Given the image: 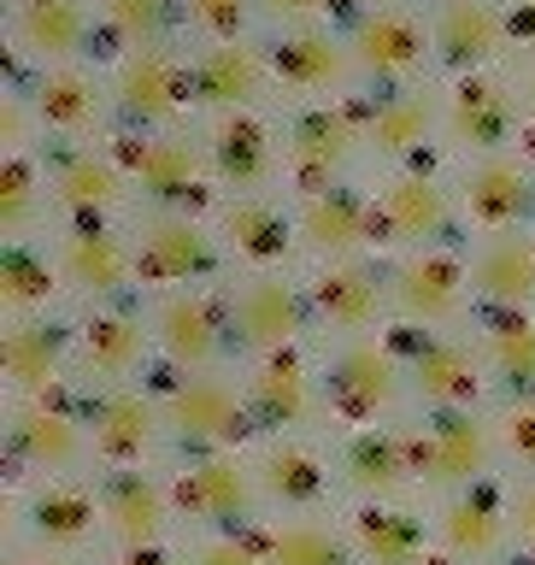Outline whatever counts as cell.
<instances>
[{
  "instance_id": "obj_17",
  "label": "cell",
  "mask_w": 535,
  "mask_h": 565,
  "mask_svg": "<svg viewBox=\"0 0 535 565\" xmlns=\"http://www.w3.org/2000/svg\"><path fill=\"white\" fill-rule=\"evenodd\" d=\"M0 371H7L12 395H47L77 377V330L60 318H12L0 335Z\"/></svg>"
},
{
  "instance_id": "obj_10",
  "label": "cell",
  "mask_w": 535,
  "mask_h": 565,
  "mask_svg": "<svg viewBox=\"0 0 535 565\" xmlns=\"http://www.w3.org/2000/svg\"><path fill=\"white\" fill-rule=\"evenodd\" d=\"M406 383H413V413H453V406H494V383L483 365V348L466 335L413 330L400 342Z\"/></svg>"
},
{
  "instance_id": "obj_8",
  "label": "cell",
  "mask_w": 535,
  "mask_h": 565,
  "mask_svg": "<svg viewBox=\"0 0 535 565\" xmlns=\"http://www.w3.org/2000/svg\"><path fill=\"white\" fill-rule=\"evenodd\" d=\"M88 448H95V471L118 466H159V454H171L165 406H159L153 383H113L88 388Z\"/></svg>"
},
{
  "instance_id": "obj_41",
  "label": "cell",
  "mask_w": 535,
  "mask_h": 565,
  "mask_svg": "<svg viewBox=\"0 0 535 565\" xmlns=\"http://www.w3.org/2000/svg\"><path fill=\"white\" fill-rule=\"evenodd\" d=\"M424 130H430V95L424 88H406V95L383 100L371 113V148L377 153H413Z\"/></svg>"
},
{
  "instance_id": "obj_4",
  "label": "cell",
  "mask_w": 535,
  "mask_h": 565,
  "mask_svg": "<svg viewBox=\"0 0 535 565\" xmlns=\"http://www.w3.org/2000/svg\"><path fill=\"white\" fill-rule=\"evenodd\" d=\"M406 448H413L418 494H453L466 483L506 471L494 406H453V413H406Z\"/></svg>"
},
{
  "instance_id": "obj_43",
  "label": "cell",
  "mask_w": 535,
  "mask_h": 565,
  "mask_svg": "<svg viewBox=\"0 0 535 565\" xmlns=\"http://www.w3.org/2000/svg\"><path fill=\"white\" fill-rule=\"evenodd\" d=\"M60 201L65 206H77V212H95V206H113L118 201V171L106 166V159H95V153H71L65 166H60Z\"/></svg>"
},
{
  "instance_id": "obj_54",
  "label": "cell",
  "mask_w": 535,
  "mask_h": 565,
  "mask_svg": "<svg viewBox=\"0 0 535 565\" xmlns=\"http://www.w3.org/2000/svg\"><path fill=\"white\" fill-rule=\"evenodd\" d=\"M529 106H535V88H529Z\"/></svg>"
},
{
  "instance_id": "obj_20",
  "label": "cell",
  "mask_w": 535,
  "mask_h": 565,
  "mask_svg": "<svg viewBox=\"0 0 535 565\" xmlns=\"http://www.w3.org/2000/svg\"><path fill=\"white\" fill-rule=\"evenodd\" d=\"M395 307L413 330H441L466 307V271L448 254H418L395 271Z\"/></svg>"
},
{
  "instance_id": "obj_55",
  "label": "cell",
  "mask_w": 535,
  "mask_h": 565,
  "mask_svg": "<svg viewBox=\"0 0 535 565\" xmlns=\"http://www.w3.org/2000/svg\"><path fill=\"white\" fill-rule=\"evenodd\" d=\"M501 565H518V559H501Z\"/></svg>"
},
{
  "instance_id": "obj_18",
  "label": "cell",
  "mask_w": 535,
  "mask_h": 565,
  "mask_svg": "<svg viewBox=\"0 0 535 565\" xmlns=\"http://www.w3.org/2000/svg\"><path fill=\"white\" fill-rule=\"evenodd\" d=\"M307 318H312V300H300L295 282H282V277H254L229 295V335H236L242 360L295 348Z\"/></svg>"
},
{
  "instance_id": "obj_21",
  "label": "cell",
  "mask_w": 535,
  "mask_h": 565,
  "mask_svg": "<svg viewBox=\"0 0 535 565\" xmlns=\"http://www.w3.org/2000/svg\"><path fill=\"white\" fill-rule=\"evenodd\" d=\"M254 536L265 547V565H360L342 512H312V519H259Z\"/></svg>"
},
{
  "instance_id": "obj_1",
  "label": "cell",
  "mask_w": 535,
  "mask_h": 565,
  "mask_svg": "<svg viewBox=\"0 0 535 565\" xmlns=\"http://www.w3.org/2000/svg\"><path fill=\"white\" fill-rule=\"evenodd\" d=\"M165 483L183 536H212V530H254L265 512L259 471L247 448H189L165 459Z\"/></svg>"
},
{
  "instance_id": "obj_6",
  "label": "cell",
  "mask_w": 535,
  "mask_h": 565,
  "mask_svg": "<svg viewBox=\"0 0 535 565\" xmlns=\"http://www.w3.org/2000/svg\"><path fill=\"white\" fill-rule=\"evenodd\" d=\"M159 406H165L171 454L189 448H254L259 424L247 406L242 371H171L159 383Z\"/></svg>"
},
{
  "instance_id": "obj_56",
  "label": "cell",
  "mask_w": 535,
  "mask_h": 565,
  "mask_svg": "<svg viewBox=\"0 0 535 565\" xmlns=\"http://www.w3.org/2000/svg\"><path fill=\"white\" fill-rule=\"evenodd\" d=\"M529 565H535V559H529Z\"/></svg>"
},
{
  "instance_id": "obj_3",
  "label": "cell",
  "mask_w": 535,
  "mask_h": 565,
  "mask_svg": "<svg viewBox=\"0 0 535 565\" xmlns=\"http://www.w3.org/2000/svg\"><path fill=\"white\" fill-rule=\"evenodd\" d=\"M83 406H88V383L83 377L47 388V395H12V406H7V454L18 466V483L95 471Z\"/></svg>"
},
{
  "instance_id": "obj_29",
  "label": "cell",
  "mask_w": 535,
  "mask_h": 565,
  "mask_svg": "<svg viewBox=\"0 0 535 565\" xmlns=\"http://www.w3.org/2000/svg\"><path fill=\"white\" fill-rule=\"evenodd\" d=\"M512 118H518V106L512 95L494 77H466L453 95V136L466 141V148H501L512 136Z\"/></svg>"
},
{
  "instance_id": "obj_53",
  "label": "cell",
  "mask_w": 535,
  "mask_h": 565,
  "mask_svg": "<svg viewBox=\"0 0 535 565\" xmlns=\"http://www.w3.org/2000/svg\"><path fill=\"white\" fill-rule=\"evenodd\" d=\"M271 12H307V7H318V0H265Z\"/></svg>"
},
{
  "instance_id": "obj_33",
  "label": "cell",
  "mask_w": 535,
  "mask_h": 565,
  "mask_svg": "<svg viewBox=\"0 0 535 565\" xmlns=\"http://www.w3.org/2000/svg\"><path fill=\"white\" fill-rule=\"evenodd\" d=\"M194 95L206 106H247L259 95V60L242 42L206 47L201 65H194Z\"/></svg>"
},
{
  "instance_id": "obj_14",
  "label": "cell",
  "mask_w": 535,
  "mask_h": 565,
  "mask_svg": "<svg viewBox=\"0 0 535 565\" xmlns=\"http://www.w3.org/2000/svg\"><path fill=\"white\" fill-rule=\"evenodd\" d=\"M330 441H335V471H342L347 501H395V494H418L413 448H406V418L342 430Z\"/></svg>"
},
{
  "instance_id": "obj_11",
  "label": "cell",
  "mask_w": 535,
  "mask_h": 565,
  "mask_svg": "<svg viewBox=\"0 0 535 565\" xmlns=\"http://www.w3.org/2000/svg\"><path fill=\"white\" fill-rule=\"evenodd\" d=\"M242 388H247V406H254L259 436L324 430V365H312L300 353V342L242 360Z\"/></svg>"
},
{
  "instance_id": "obj_32",
  "label": "cell",
  "mask_w": 535,
  "mask_h": 565,
  "mask_svg": "<svg viewBox=\"0 0 535 565\" xmlns=\"http://www.w3.org/2000/svg\"><path fill=\"white\" fill-rule=\"evenodd\" d=\"M466 206H471V218L489 224V230L518 224L524 212H529V183H524V171L506 166V159H489V166H477V171L466 177Z\"/></svg>"
},
{
  "instance_id": "obj_23",
  "label": "cell",
  "mask_w": 535,
  "mask_h": 565,
  "mask_svg": "<svg viewBox=\"0 0 535 565\" xmlns=\"http://www.w3.org/2000/svg\"><path fill=\"white\" fill-rule=\"evenodd\" d=\"M136 265H141V277H153V282H201V277L218 271V247H212V236L201 224L165 212V218L148 224Z\"/></svg>"
},
{
  "instance_id": "obj_50",
  "label": "cell",
  "mask_w": 535,
  "mask_h": 565,
  "mask_svg": "<svg viewBox=\"0 0 535 565\" xmlns=\"http://www.w3.org/2000/svg\"><path fill=\"white\" fill-rule=\"evenodd\" d=\"M189 12L201 18L206 30L236 35V30H242V18H247V0H189Z\"/></svg>"
},
{
  "instance_id": "obj_34",
  "label": "cell",
  "mask_w": 535,
  "mask_h": 565,
  "mask_svg": "<svg viewBox=\"0 0 535 565\" xmlns=\"http://www.w3.org/2000/svg\"><path fill=\"white\" fill-rule=\"evenodd\" d=\"M212 159H218V177L236 189H254L271 177V136L254 118H224L218 136H212Z\"/></svg>"
},
{
  "instance_id": "obj_7",
  "label": "cell",
  "mask_w": 535,
  "mask_h": 565,
  "mask_svg": "<svg viewBox=\"0 0 535 565\" xmlns=\"http://www.w3.org/2000/svg\"><path fill=\"white\" fill-rule=\"evenodd\" d=\"M254 471H259V494L271 519H312V512H342V471H335V441L318 430H282V436H259L254 448Z\"/></svg>"
},
{
  "instance_id": "obj_48",
  "label": "cell",
  "mask_w": 535,
  "mask_h": 565,
  "mask_svg": "<svg viewBox=\"0 0 535 565\" xmlns=\"http://www.w3.org/2000/svg\"><path fill=\"white\" fill-rule=\"evenodd\" d=\"M512 483V559H535V477H506Z\"/></svg>"
},
{
  "instance_id": "obj_5",
  "label": "cell",
  "mask_w": 535,
  "mask_h": 565,
  "mask_svg": "<svg viewBox=\"0 0 535 565\" xmlns=\"http://www.w3.org/2000/svg\"><path fill=\"white\" fill-rule=\"evenodd\" d=\"M12 530H18V542H24V554H35V559H53V554H113L95 471L35 477V483H24V489H18Z\"/></svg>"
},
{
  "instance_id": "obj_26",
  "label": "cell",
  "mask_w": 535,
  "mask_h": 565,
  "mask_svg": "<svg viewBox=\"0 0 535 565\" xmlns=\"http://www.w3.org/2000/svg\"><path fill=\"white\" fill-rule=\"evenodd\" d=\"M130 171L141 177V189L165 206L194 201V183H201V153L189 148L183 136H153L130 148Z\"/></svg>"
},
{
  "instance_id": "obj_38",
  "label": "cell",
  "mask_w": 535,
  "mask_h": 565,
  "mask_svg": "<svg viewBox=\"0 0 535 565\" xmlns=\"http://www.w3.org/2000/svg\"><path fill=\"white\" fill-rule=\"evenodd\" d=\"M224 236L236 242V254L254 259V265L289 259V224H282L271 206H259V201H229V212H224Z\"/></svg>"
},
{
  "instance_id": "obj_15",
  "label": "cell",
  "mask_w": 535,
  "mask_h": 565,
  "mask_svg": "<svg viewBox=\"0 0 535 565\" xmlns=\"http://www.w3.org/2000/svg\"><path fill=\"white\" fill-rule=\"evenodd\" d=\"M159 348L153 318L124 312V307H100L77 324V377L88 388H113V383H141L148 353Z\"/></svg>"
},
{
  "instance_id": "obj_49",
  "label": "cell",
  "mask_w": 535,
  "mask_h": 565,
  "mask_svg": "<svg viewBox=\"0 0 535 565\" xmlns=\"http://www.w3.org/2000/svg\"><path fill=\"white\" fill-rule=\"evenodd\" d=\"M106 565H189V542L171 536V542H153V547H113Z\"/></svg>"
},
{
  "instance_id": "obj_30",
  "label": "cell",
  "mask_w": 535,
  "mask_h": 565,
  "mask_svg": "<svg viewBox=\"0 0 535 565\" xmlns=\"http://www.w3.org/2000/svg\"><path fill=\"white\" fill-rule=\"evenodd\" d=\"M353 60H360L365 71H377V77H395V71H413L418 53H424V35L413 18L400 12H371L353 24Z\"/></svg>"
},
{
  "instance_id": "obj_28",
  "label": "cell",
  "mask_w": 535,
  "mask_h": 565,
  "mask_svg": "<svg viewBox=\"0 0 535 565\" xmlns=\"http://www.w3.org/2000/svg\"><path fill=\"white\" fill-rule=\"evenodd\" d=\"M501 35H506V24L483 7V0H448L441 18H436V47H441V60H448L453 71L483 65L489 53L501 47Z\"/></svg>"
},
{
  "instance_id": "obj_2",
  "label": "cell",
  "mask_w": 535,
  "mask_h": 565,
  "mask_svg": "<svg viewBox=\"0 0 535 565\" xmlns=\"http://www.w3.org/2000/svg\"><path fill=\"white\" fill-rule=\"evenodd\" d=\"M413 413V383H406V353L388 335H347L324 360V430H365V424H395Z\"/></svg>"
},
{
  "instance_id": "obj_47",
  "label": "cell",
  "mask_w": 535,
  "mask_h": 565,
  "mask_svg": "<svg viewBox=\"0 0 535 565\" xmlns=\"http://www.w3.org/2000/svg\"><path fill=\"white\" fill-rule=\"evenodd\" d=\"M30 206H35V171L24 159H12V166L0 171V230H24Z\"/></svg>"
},
{
  "instance_id": "obj_24",
  "label": "cell",
  "mask_w": 535,
  "mask_h": 565,
  "mask_svg": "<svg viewBox=\"0 0 535 565\" xmlns=\"http://www.w3.org/2000/svg\"><path fill=\"white\" fill-rule=\"evenodd\" d=\"M353 141H360V124H353V113H342V106H312V113H300L295 130H289L295 166L307 183H330V171L353 153Z\"/></svg>"
},
{
  "instance_id": "obj_36",
  "label": "cell",
  "mask_w": 535,
  "mask_h": 565,
  "mask_svg": "<svg viewBox=\"0 0 535 565\" xmlns=\"http://www.w3.org/2000/svg\"><path fill=\"white\" fill-rule=\"evenodd\" d=\"M18 30H24V47L47 53V60H65V53L83 47L88 18H83L77 0H24V18H18Z\"/></svg>"
},
{
  "instance_id": "obj_12",
  "label": "cell",
  "mask_w": 535,
  "mask_h": 565,
  "mask_svg": "<svg viewBox=\"0 0 535 565\" xmlns=\"http://www.w3.org/2000/svg\"><path fill=\"white\" fill-rule=\"evenodd\" d=\"M342 530L360 565H448L436 547L430 494H395V501H347Z\"/></svg>"
},
{
  "instance_id": "obj_22",
  "label": "cell",
  "mask_w": 535,
  "mask_h": 565,
  "mask_svg": "<svg viewBox=\"0 0 535 565\" xmlns=\"http://www.w3.org/2000/svg\"><path fill=\"white\" fill-rule=\"evenodd\" d=\"M312 318L324 330H335L347 342V335H371L383 318V282L377 271H365V265H330L324 277L312 282Z\"/></svg>"
},
{
  "instance_id": "obj_31",
  "label": "cell",
  "mask_w": 535,
  "mask_h": 565,
  "mask_svg": "<svg viewBox=\"0 0 535 565\" xmlns=\"http://www.w3.org/2000/svg\"><path fill=\"white\" fill-rule=\"evenodd\" d=\"M65 277L77 282L83 295L106 300L130 282V254H124V242L106 236V230H77V236H65Z\"/></svg>"
},
{
  "instance_id": "obj_19",
  "label": "cell",
  "mask_w": 535,
  "mask_h": 565,
  "mask_svg": "<svg viewBox=\"0 0 535 565\" xmlns=\"http://www.w3.org/2000/svg\"><path fill=\"white\" fill-rule=\"evenodd\" d=\"M477 348H483L494 401L535 395V312L529 307H489Z\"/></svg>"
},
{
  "instance_id": "obj_35",
  "label": "cell",
  "mask_w": 535,
  "mask_h": 565,
  "mask_svg": "<svg viewBox=\"0 0 535 565\" xmlns=\"http://www.w3.org/2000/svg\"><path fill=\"white\" fill-rule=\"evenodd\" d=\"M365 206H360V194H347V189H318L312 201H307V242L318 247V254H353V247L365 242Z\"/></svg>"
},
{
  "instance_id": "obj_52",
  "label": "cell",
  "mask_w": 535,
  "mask_h": 565,
  "mask_svg": "<svg viewBox=\"0 0 535 565\" xmlns=\"http://www.w3.org/2000/svg\"><path fill=\"white\" fill-rule=\"evenodd\" d=\"M18 565H106V554H53V559H35V554H18Z\"/></svg>"
},
{
  "instance_id": "obj_44",
  "label": "cell",
  "mask_w": 535,
  "mask_h": 565,
  "mask_svg": "<svg viewBox=\"0 0 535 565\" xmlns=\"http://www.w3.org/2000/svg\"><path fill=\"white\" fill-rule=\"evenodd\" d=\"M494 436H501L506 477H535V395L494 401Z\"/></svg>"
},
{
  "instance_id": "obj_27",
  "label": "cell",
  "mask_w": 535,
  "mask_h": 565,
  "mask_svg": "<svg viewBox=\"0 0 535 565\" xmlns=\"http://www.w3.org/2000/svg\"><path fill=\"white\" fill-rule=\"evenodd\" d=\"M176 100H183V71H176L171 53H159V47H141L130 65L118 71V106L130 118H171L176 113Z\"/></svg>"
},
{
  "instance_id": "obj_13",
  "label": "cell",
  "mask_w": 535,
  "mask_h": 565,
  "mask_svg": "<svg viewBox=\"0 0 535 565\" xmlns=\"http://www.w3.org/2000/svg\"><path fill=\"white\" fill-rule=\"evenodd\" d=\"M100 483V507H106V542L113 547H153L183 536L171 507V483L165 466H118V471H95Z\"/></svg>"
},
{
  "instance_id": "obj_9",
  "label": "cell",
  "mask_w": 535,
  "mask_h": 565,
  "mask_svg": "<svg viewBox=\"0 0 535 565\" xmlns=\"http://www.w3.org/2000/svg\"><path fill=\"white\" fill-rule=\"evenodd\" d=\"M436 547L448 565H501L512 559V483L506 471L466 483L453 494H430Z\"/></svg>"
},
{
  "instance_id": "obj_42",
  "label": "cell",
  "mask_w": 535,
  "mask_h": 565,
  "mask_svg": "<svg viewBox=\"0 0 535 565\" xmlns=\"http://www.w3.org/2000/svg\"><path fill=\"white\" fill-rule=\"evenodd\" d=\"M35 113H42V124H53V130H83V124L95 118V83L77 77V71H53V77H42V88H35Z\"/></svg>"
},
{
  "instance_id": "obj_39",
  "label": "cell",
  "mask_w": 535,
  "mask_h": 565,
  "mask_svg": "<svg viewBox=\"0 0 535 565\" xmlns=\"http://www.w3.org/2000/svg\"><path fill=\"white\" fill-rule=\"evenodd\" d=\"M47 295H53V265L12 242L7 254H0V307L12 318H30V312L47 307Z\"/></svg>"
},
{
  "instance_id": "obj_46",
  "label": "cell",
  "mask_w": 535,
  "mask_h": 565,
  "mask_svg": "<svg viewBox=\"0 0 535 565\" xmlns=\"http://www.w3.org/2000/svg\"><path fill=\"white\" fill-rule=\"evenodd\" d=\"M106 18H113V30L130 35L136 47H153L159 35L171 30V0H106Z\"/></svg>"
},
{
  "instance_id": "obj_37",
  "label": "cell",
  "mask_w": 535,
  "mask_h": 565,
  "mask_svg": "<svg viewBox=\"0 0 535 565\" xmlns=\"http://www.w3.org/2000/svg\"><path fill=\"white\" fill-rule=\"evenodd\" d=\"M383 224H388V242H424L441 230V189L430 177H400L383 201Z\"/></svg>"
},
{
  "instance_id": "obj_40",
  "label": "cell",
  "mask_w": 535,
  "mask_h": 565,
  "mask_svg": "<svg viewBox=\"0 0 535 565\" xmlns=\"http://www.w3.org/2000/svg\"><path fill=\"white\" fill-rule=\"evenodd\" d=\"M277 77L289 88H330L335 77H342V47H335L330 35L300 30L277 47Z\"/></svg>"
},
{
  "instance_id": "obj_51",
  "label": "cell",
  "mask_w": 535,
  "mask_h": 565,
  "mask_svg": "<svg viewBox=\"0 0 535 565\" xmlns=\"http://www.w3.org/2000/svg\"><path fill=\"white\" fill-rule=\"evenodd\" d=\"M506 35H512V42H524V47H535V0H512Z\"/></svg>"
},
{
  "instance_id": "obj_25",
  "label": "cell",
  "mask_w": 535,
  "mask_h": 565,
  "mask_svg": "<svg viewBox=\"0 0 535 565\" xmlns=\"http://www.w3.org/2000/svg\"><path fill=\"white\" fill-rule=\"evenodd\" d=\"M471 282L489 307H529L535 300V242L529 236L489 242L471 265Z\"/></svg>"
},
{
  "instance_id": "obj_16",
  "label": "cell",
  "mask_w": 535,
  "mask_h": 565,
  "mask_svg": "<svg viewBox=\"0 0 535 565\" xmlns=\"http://www.w3.org/2000/svg\"><path fill=\"white\" fill-rule=\"evenodd\" d=\"M153 335H159V353H165L171 371H224L229 348H236V335H229V300L218 307L212 295H171L165 307L153 312Z\"/></svg>"
},
{
  "instance_id": "obj_45",
  "label": "cell",
  "mask_w": 535,
  "mask_h": 565,
  "mask_svg": "<svg viewBox=\"0 0 535 565\" xmlns=\"http://www.w3.org/2000/svg\"><path fill=\"white\" fill-rule=\"evenodd\" d=\"M189 565H265V547L254 530H212V536H183Z\"/></svg>"
}]
</instances>
